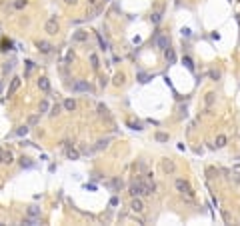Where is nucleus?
<instances>
[{
  "mask_svg": "<svg viewBox=\"0 0 240 226\" xmlns=\"http://www.w3.org/2000/svg\"><path fill=\"white\" fill-rule=\"evenodd\" d=\"M184 66L190 70V72H194V62H192V58H188V56H184Z\"/></svg>",
  "mask_w": 240,
  "mask_h": 226,
  "instance_id": "obj_20",
  "label": "nucleus"
},
{
  "mask_svg": "<svg viewBox=\"0 0 240 226\" xmlns=\"http://www.w3.org/2000/svg\"><path fill=\"white\" fill-rule=\"evenodd\" d=\"M20 166H22V168H32L34 162L30 158H26V156H22V158H20Z\"/></svg>",
  "mask_w": 240,
  "mask_h": 226,
  "instance_id": "obj_17",
  "label": "nucleus"
},
{
  "mask_svg": "<svg viewBox=\"0 0 240 226\" xmlns=\"http://www.w3.org/2000/svg\"><path fill=\"white\" fill-rule=\"evenodd\" d=\"M32 70H34V62H32V60H28V62H26V74H30Z\"/></svg>",
  "mask_w": 240,
  "mask_h": 226,
  "instance_id": "obj_31",
  "label": "nucleus"
},
{
  "mask_svg": "<svg viewBox=\"0 0 240 226\" xmlns=\"http://www.w3.org/2000/svg\"><path fill=\"white\" fill-rule=\"evenodd\" d=\"M46 110H48V102L42 100V102H40V112H46Z\"/></svg>",
  "mask_w": 240,
  "mask_h": 226,
  "instance_id": "obj_34",
  "label": "nucleus"
},
{
  "mask_svg": "<svg viewBox=\"0 0 240 226\" xmlns=\"http://www.w3.org/2000/svg\"><path fill=\"white\" fill-rule=\"evenodd\" d=\"M28 130H30L28 126H20L18 130H16V134H18V136H26V134H28Z\"/></svg>",
  "mask_w": 240,
  "mask_h": 226,
  "instance_id": "obj_29",
  "label": "nucleus"
},
{
  "mask_svg": "<svg viewBox=\"0 0 240 226\" xmlns=\"http://www.w3.org/2000/svg\"><path fill=\"white\" fill-rule=\"evenodd\" d=\"M108 144H110V140H108V138H104V140H98V142L94 144V150H104V148H106Z\"/></svg>",
  "mask_w": 240,
  "mask_h": 226,
  "instance_id": "obj_15",
  "label": "nucleus"
},
{
  "mask_svg": "<svg viewBox=\"0 0 240 226\" xmlns=\"http://www.w3.org/2000/svg\"><path fill=\"white\" fill-rule=\"evenodd\" d=\"M72 40H74V42H86V40H88V32H86V30H76V32L72 34Z\"/></svg>",
  "mask_w": 240,
  "mask_h": 226,
  "instance_id": "obj_9",
  "label": "nucleus"
},
{
  "mask_svg": "<svg viewBox=\"0 0 240 226\" xmlns=\"http://www.w3.org/2000/svg\"><path fill=\"white\" fill-rule=\"evenodd\" d=\"M60 30V24H58V20H56V16H52V18H48L46 20V24H44V32L50 34V36H54V34Z\"/></svg>",
  "mask_w": 240,
  "mask_h": 226,
  "instance_id": "obj_2",
  "label": "nucleus"
},
{
  "mask_svg": "<svg viewBox=\"0 0 240 226\" xmlns=\"http://www.w3.org/2000/svg\"><path fill=\"white\" fill-rule=\"evenodd\" d=\"M148 80H150V76H148L146 72H138V82L140 84H146Z\"/></svg>",
  "mask_w": 240,
  "mask_h": 226,
  "instance_id": "obj_21",
  "label": "nucleus"
},
{
  "mask_svg": "<svg viewBox=\"0 0 240 226\" xmlns=\"http://www.w3.org/2000/svg\"><path fill=\"white\" fill-rule=\"evenodd\" d=\"M4 152H6V150H0V164L4 162Z\"/></svg>",
  "mask_w": 240,
  "mask_h": 226,
  "instance_id": "obj_40",
  "label": "nucleus"
},
{
  "mask_svg": "<svg viewBox=\"0 0 240 226\" xmlns=\"http://www.w3.org/2000/svg\"><path fill=\"white\" fill-rule=\"evenodd\" d=\"M68 158H70V160H78L80 152H78V150H74V148H70V150H68Z\"/></svg>",
  "mask_w": 240,
  "mask_h": 226,
  "instance_id": "obj_22",
  "label": "nucleus"
},
{
  "mask_svg": "<svg viewBox=\"0 0 240 226\" xmlns=\"http://www.w3.org/2000/svg\"><path fill=\"white\" fill-rule=\"evenodd\" d=\"M130 194L132 196H142V182L140 180H134L130 184Z\"/></svg>",
  "mask_w": 240,
  "mask_h": 226,
  "instance_id": "obj_8",
  "label": "nucleus"
},
{
  "mask_svg": "<svg viewBox=\"0 0 240 226\" xmlns=\"http://www.w3.org/2000/svg\"><path fill=\"white\" fill-rule=\"evenodd\" d=\"M174 186H176V190H178L182 196H186L188 200H192V198H194V192H192V188H190V184H188L186 180L176 178V180H174Z\"/></svg>",
  "mask_w": 240,
  "mask_h": 226,
  "instance_id": "obj_1",
  "label": "nucleus"
},
{
  "mask_svg": "<svg viewBox=\"0 0 240 226\" xmlns=\"http://www.w3.org/2000/svg\"><path fill=\"white\" fill-rule=\"evenodd\" d=\"M180 34H182V36H186V38H188V36H190L192 32H190V28H182V30H180Z\"/></svg>",
  "mask_w": 240,
  "mask_h": 226,
  "instance_id": "obj_36",
  "label": "nucleus"
},
{
  "mask_svg": "<svg viewBox=\"0 0 240 226\" xmlns=\"http://www.w3.org/2000/svg\"><path fill=\"white\" fill-rule=\"evenodd\" d=\"M150 20H152V22H154V24H158V22H160V20H162V12H154V14H152V16H150Z\"/></svg>",
  "mask_w": 240,
  "mask_h": 226,
  "instance_id": "obj_25",
  "label": "nucleus"
},
{
  "mask_svg": "<svg viewBox=\"0 0 240 226\" xmlns=\"http://www.w3.org/2000/svg\"><path fill=\"white\" fill-rule=\"evenodd\" d=\"M222 146H226V136L224 134L216 136V148H222Z\"/></svg>",
  "mask_w": 240,
  "mask_h": 226,
  "instance_id": "obj_18",
  "label": "nucleus"
},
{
  "mask_svg": "<svg viewBox=\"0 0 240 226\" xmlns=\"http://www.w3.org/2000/svg\"><path fill=\"white\" fill-rule=\"evenodd\" d=\"M70 90L72 92H90V84L86 80H74L70 84Z\"/></svg>",
  "mask_w": 240,
  "mask_h": 226,
  "instance_id": "obj_4",
  "label": "nucleus"
},
{
  "mask_svg": "<svg viewBox=\"0 0 240 226\" xmlns=\"http://www.w3.org/2000/svg\"><path fill=\"white\" fill-rule=\"evenodd\" d=\"M0 50H12V42L8 40V42H2V48Z\"/></svg>",
  "mask_w": 240,
  "mask_h": 226,
  "instance_id": "obj_32",
  "label": "nucleus"
},
{
  "mask_svg": "<svg viewBox=\"0 0 240 226\" xmlns=\"http://www.w3.org/2000/svg\"><path fill=\"white\" fill-rule=\"evenodd\" d=\"M124 74H116V76H114V84H116V86H120V84H124Z\"/></svg>",
  "mask_w": 240,
  "mask_h": 226,
  "instance_id": "obj_24",
  "label": "nucleus"
},
{
  "mask_svg": "<svg viewBox=\"0 0 240 226\" xmlns=\"http://www.w3.org/2000/svg\"><path fill=\"white\" fill-rule=\"evenodd\" d=\"M20 84H22V78H20V76H14V78L10 80V86H8V98L14 96V92L20 88Z\"/></svg>",
  "mask_w": 240,
  "mask_h": 226,
  "instance_id": "obj_5",
  "label": "nucleus"
},
{
  "mask_svg": "<svg viewBox=\"0 0 240 226\" xmlns=\"http://www.w3.org/2000/svg\"><path fill=\"white\" fill-rule=\"evenodd\" d=\"M130 208H132V212H136V214H142L144 212V202L138 198V196H134V200H132V204H130Z\"/></svg>",
  "mask_w": 240,
  "mask_h": 226,
  "instance_id": "obj_7",
  "label": "nucleus"
},
{
  "mask_svg": "<svg viewBox=\"0 0 240 226\" xmlns=\"http://www.w3.org/2000/svg\"><path fill=\"white\" fill-rule=\"evenodd\" d=\"M90 64H92V68H94V70H98L100 60H98V56H96V54H90Z\"/></svg>",
  "mask_w": 240,
  "mask_h": 226,
  "instance_id": "obj_19",
  "label": "nucleus"
},
{
  "mask_svg": "<svg viewBox=\"0 0 240 226\" xmlns=\"http://www.w3.org/2000/svg\"><path fill=\"white\" fill-rule=\"evenodd\" d=\"M64 110H68V112L76 110V100H74V98H66V100H64Z\"/></svg>",
  "mask_w": 240,
  "mask_h": 226,
  "instance_id": "obj_13",
  "label": "nucleus"
},
{
  "mask_svg": "<svg viewBox=\"0 0 240 226\" xmlns=\"http://www.w3.org/2000/svg\"><path fill=\"white\" fill-rule=\"evenodd\" d=\"M164 56H166V62H168V64H174V60H176V54H174V50H172L170 46L164 50Z\"/></svg>",
  "mask_w": 240,
  "mask_h": 226,
  "instance_id": "obj_12",
  "label": "nucleus"
},
{
  "mask_svg": "<svg viewBox=\"0 0 240 226\" xmlns=\"http://www.w3.org/2000/svg\"><path fill=\"white\" fill-rule=\"evenodd\" d=\"M26 6V0H16L14 2V8H24Z\"/></svg>",
  "mask_w": 240,
  "mask_h": 226,
  "instance_id": "obj_33",
  "label": "nucleus"
},
{
  "mask_svg": "<svg viewBox=\"0 0 240 226\" xmlns=\"http://www.w3.org/2000/svg\"><path fill=\"white\" fill-rule=\"evenodd\" d=\"M230 180H232V182H236V184H240V174H232V176H230Z\"/></svg>",
  "mask_w": 240,
  "mask_h": 226,
  "instance_id": "obj_37",
  "label": "nucleus"
},
{
  "mask_svg": "<svg viewBox=\"0 0 240 226\" xmlns=\"http://www.w3.org/2000/svg\"><path fill=\"white\" fill-rule=\"evenodd\" d=\"M156 140H158V142H168V134H164V132H156Z\"/></svg>",
  "mask_w": 240,
  "mask_h": 226,
  "instance_id": "obj_26",
  "label": "nucleus"
},
{
  "mask_svg": "<svg viewBox=\"0 0 240 226\" xmlns=\"http://www.w3.org/2000/svg\"><path fill=\"white\" fill-rule=\"evenodd\" d=\"M12 68H14V62H4V66H2V72L8 74V72H12Z\"/></svg>",
  "mask_w": 240,
  "mask_h": 226,
  "instance_id": "obj_23",
  "label": "nucleus"
},
{
  "mask_svg": "<svg viewBox=\"0 0 240 226\" xmlns=\"http://www.w3.org/2000/svg\"><path fill=\"white\" fill-rule=\"evenodd\" d=\"M108 186L112 188V190H120V188H122V180H120V178H112L110 182H108Z\"/></svg>",
  "mask_w": 240,
  "mask_h": 226,
  "instance_id": "obj_14",
  "label": "nucleus"
},
{
  "mask_svg": "<svg viewBox=\"0 0 240 226\" xmlns=\"http://www.w3.org/2000/svg\"><path fill=\"white\" fill-rule=\"evenodd\" d=\"M26 212H28V216H32V218H38V216H40V208H38V206H28Z\"/></svg>",
  "mask_w": 240,
  "mask_h": 226,
  "instance_id": "obj_16",
  "label": "nucleus"
},
{
  "mask_svg": "<svg viewBox=\"0 0 240 226\" xmlns=\"http://www.w3.org/2000/svg\"><path fill=\"white\" fill-rule=\"evenodd\" d=\"M210 76H212V80H218V78H220V74H218V72H214V70L210 72Z\"/></svg>",
  "mask_w": 240,
  "mask_h": 226,
  "instance_id": "obj_38",
  "label": "nucleus"
},
{
  "mask_svg": "<svg viewBox=\"0 0 240 226\" xmlns=\"http://www.w3.org/2000/svg\"><path fill=\"white\" fill-rule=\"evenodd\" d=\"M110 204H112V206H118V198H116V196H114V198L110 200Z\"/></svg>",
  "mask_w": 240,
  "mask_h": 226,
  "instance_id": "obj_39",
  "label": "nucleus"
},
{
  "mask_svg": "<svg viewBox=\"0 0 240 226\" xmlns=\"http://www.w3.org/2000/svg\"><path fill=\"white\" fill-rule=\"evenodd\" d=\"M60 110H62V106H60V104H54V106L50 108V114H52V116H56V114H60Z\"/></svg>",
  "mask_w": 240,
  "mask_h": 226,
  "instance_id": "obj_30",
  "label": "nucleus"
},
{
  "mask_svg": "<svg viewBox=\"0 0 240 226\" xmlns=\"http://www.w3.org/2000/svg\"><path fill=\"white\" fill-rule=\"evenodd\" d=\"M154 42H156V46H158L160 50H166V48L170 46V36L164 34V32H158L154 36Z\"/></svg>",
  "mask_w": 240,
  "mask_h": 226,
  "instance_id": "obj_3",
  "label": "nucleus"
},
{
  "mask_svg": "<svg viewBox=\"0 0 240 226\" xmlns=\"http://www.w3.org/2000/svg\"><path fill=\"white\" fill-rule=\"evenodd\" d=\"M162 170H164V172H170V174H172L174 172V170H176V166H174V162H172V160H162Z\"/></svg>",
  "mask_w": 240,
  "mask_h": 226,
  "instance_id": "obj_11",
  "label": "nucleus"
},
{
  "mask_svg": "<svg viewBox=\"0 0 240 226\" xmlns=\"http://www.w3.org/2000/svg\"><path fill=\"white\" fill-rule=\"evenodd\" d=\"M40 220L38 218H32V216H30V218H26V220H22V224H30V226H34V224H38Z\"/></svg>",
  "mask_w": 240,
  "mask_h": 226,
  "instance_id": "obj_27",
  "label": "nucleus"
},
{
  "mask_svg": "<svg viewBox=\"0 0 240 226\" xmlns=\"http://www.w3.org/2000/svg\"><path fill=\"white\" fill-rule=\"evenodd\" d=\"M38 88L42 90V92H50V80L44 78V76H42V78H38Z\"/></svg>",
  "mask_w": 240,
  "mask_h": 226,
  "instance_id": "obj_10",
  "label": "nucleus"
},
{
  "mask_svg": "<svg viewBox=\"0 0 240 226\" xmlns=\"http://www.w3.org/2000/svg\"><path fill=\"white\" fill-rule=\"evenodd\" d=\"M96 2H98V0H88V4H96Z\"/></svg>",
  "mask_w": 240,
  "mask_h": 226,
  "instance_id": "obj_42",
  "label": "nucleus"
},
{
  "mask_svg": "<svg viewBox=\"0 0 240 226\" xmlns=\"http://www.w3.org/2000/svg\"><path fill=\"white\" fill-rule=\"evenodd\" d=\"M36 48H38V52H42V54H50L54 46L50 42H46V40H38V42H36Z\"/></svg>",
  "mask_w": 240,
  "mask_h": 226,
  "instance_id": "obj_6",
  "label": "nucleus"
},
{
  "mask_svg": "<svg viewBox=\"0 0 240 226\" xmlns=\"http://www.w3.org/2000/svg\"><path fill=\"white\" fill-rule=\"evenodd\" d=\"M64 2H66V4H76L78 0H64Z\"/></svg>",
  "mask_w": 240,
  "mask_h": 226,
  "instance_id": "obj_41",
  "label": "nucleus"
},
{
  "mask_svg": "<svg viewBox=\"0 0 240 226\" xmlns=\"http://www.w3.org/2000/svg\"><path fill=\"white\" fill-rule=\"evenodd\" d=\"M0 86H2V84H0Z\"/></svg>",
  "mask_w": 240,
  "mask_h": 226,
  "instance_id": "obj_43",
  "label": "nucleus"
},
{
  "mask_svg": "<svg viewBox=\"0 0 240 226\" xmlns=\"http://www.w3.org/2000/svg\"><path fill=\"white\" fill-rule=\"evenodd\" d=\"M36 122H38V114H34V116L28 118V124H36Z\"/></svg>",
  "mask_w": 240,
  "mask_h": 226,
  "instance_id": "obj_35",
  "label": "nucleus"
},
{
  "mask_svg": "<svg viewBox=\"0 0 240 226\" xmlns=\"http://www.w3.org/2000/svg\"><path fill=\"white\" fill-rule=\"evenodd\" d=\"M214 98H216L214 92H208L206 94V104H208V106H212V104H214Z\"/></svg>",
  "mask_w": 240,
  "mask_h": 226,
  "instance_id": "obj_28",
  "label": "nucleus"
}]
</instances>
